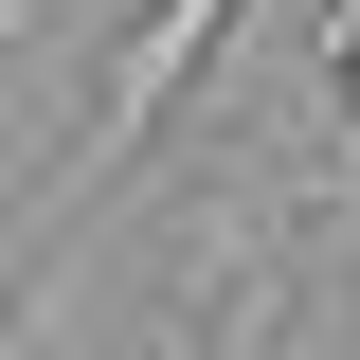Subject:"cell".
Wrapping results in <instances>:
<instances>
[{"mask_svg":"<svg viewBox=\"0 0 360 360\" xmlns=\"http://www.w3.org/2000/svg\"><path fill=\"white\" fill-rule=\"evenodd\" d=\"M234 18H252V0H144L127 37H108V72H90L72 144H54V180H72V217H90V198H108V180H127L144 144L180 127V90L217 72V37H234Z\"/></svg>","mask_w":360,"mask_h":360,"instance_id":"obj_1","label":"cell"}]
</instances>
